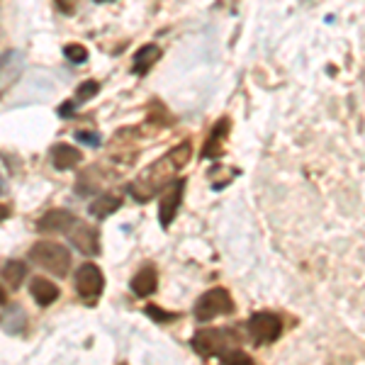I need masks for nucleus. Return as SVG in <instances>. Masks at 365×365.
Instances as JSON below:
<instances>
[{
	"label": "nucleus",
	"instance_id": "1",
	"mask_svg": "<svg viewBox=\"0 0 365 365\" xmlns=\"http://www.w3.org/2000/svg\"><path fill=\"white\" fill-rule=\"evenodd\" d=\"M190 154H192L190 141H182L180 146L170 149L166 156H161L156 163H151V166L146 168L137 180L129 182L127 185L129 195L137 200V202H146V200H151L158 190H161V187H168L170 182H173L170 178H173V175L178 173L187 161H190Z\"/></svg>",
	"mask_w": 365,
	"mask_h": 365
},
{
	"label": "nucleus",
	"instance_id": "2",
	"mask_svg": "<svg viewBox=\"0 0 365 365\" xmlns=\"http://www.w3.org/2000/svg\"><path fill=\"white\" fill-rule=\"evenodd\" d=\"M29 261L34 266L44 268L46 273L56 275V278H63L68 275V268H71V253L66 246L56 244V241H37L32 244L29 249Z\"/></svg>",
	"mask_w": 365,
	"mask_h": 365
},
{
	"label": "nucleus",
	"instance_id": "3",
	"mask_svg": "<svg viewBox=\"0 0 365 365\" xmlns=\"http://www.w3.org/2000/svg\"><path fill=\"white\" fill-rule=\"evenodd\" d=\"M232 312H234L232 295H229L225 287H215V290H207L205 295H200L192 314H195L197 322H212L222 314H232Z\"/></svg>",
	"mask_w": 365,
	"mask_h": 365
},
{
	"label": "nucleus",
	"instance_id": "4",
	"mask_svg": "<svg viewBox=\"0 0 365 365\" xmlns=\"http://www.w3.org/2000/svg\"><path fill=\"white\" fill-rule=\"evenodd\" d=\"M234 341H237V334L227 329H200L192 336V349L202 358H220L222 353L232 349Z\"/></svg>",
	"mask_w": 365,
	"mask_h": 365
},
{
	"label": "nucleus",
	"instance_id": "5",
	"mask_svg": "<svg viewBox=\"0 0 365 365\" xmlns=\"http://www.w3.org/2000/svg\"><path fill=\"white\" fill-rule=\"evenodd\" d=\"M246 334H249V339L258 346L273 344L282 334V322L273 312H256V314L246 322Z\"/></svg>",
	"mask_w": 365,
	"mask_h": 365
},
{
	"label": "nucleus",
	"instance_id": "6",
	"mask_svg": "<svg viewBox=\"0 0 365 365\" xmlns=\"http://www.w3.org/2000/svg\"><path fill=\"white\" fill-rule=\"evenodd\" d=\"M76 290H78L81 299L86 302H96L105 290V275L96 263H83L76 270Z\"/></svg>",
	"mask_w": 365,
	"mask_h": 365
},
{
	"label": "nucleus",
	"instance_id": "7",
	"mask_svg": "<svg viewBox=\"0 0 365 365\" xmlns=\"http://www.w3.org/2000/svg\"><path fill=\"white\" fill-rule=\"evenodd\" d=\"M185 185H187V180L178 178L166 187V192H163V197H161V205H158V222H161V227H170V222L175 220L178 207L182 202V195H185Z\"/></svg>",
	"mask_w": 365,
	"mask_h": 365
},
{
	"label": "nucleus",
	"instance_id": "8",
	"mask_svg": "<svg viewBox=\"0 0 365 365\" xmlns=\"http://www.w3.org/2000/svg\"><path fill=\"white\" fill-rule=\"evenodd\" d=\"M68 241L76 246L81 253L86 256H98L100 253V237H98V229L91 227L88 222L76 220L73 225L68 229Z\"/></svg>",
	"mask_w": 365,
	"mask_h": 365
},
{
	"label": "nucleus",
	"instance_id": "9",
	"mask_svg": "<svg viewBox=\"0 0 365 365\" xmlns=\"http://www.w3.org/2000/svg\"><path fill=\"white\" fill-rule=\"evenodd\" d=\"M132 292L137 297H149V295H154L156 292V285H158V273H156V268L151 266V263H144L139 270H137V275L132 278Z\"/></svg>",
	"mask_w": 365,
	"mask_h": 365
},
{
	"label": "nucleus",
	"instance_id": "10",
	"mask_svg": "<svg viewBox=\"0 0 365 365\" xmlns=\"http://www.w3.org/2000/svg\"><path fill=\"white\" fill-rule=\"evenodd\" d=\"M73 222L76 217L68 210H49L37 220V229L39 232H68Z\"/></svg>",
	"mask_w": 365,
	"mask_h": 365
},
{
	"label": "nucleus",
	"instance_id": "11",
	"mask_svg": "<svg viewBox=\"0 0 365 365\" xmlns=\"http://www.w3.org/2000/svg\"><path fill=\"white\" fill-rule=\"evenodd\" d=\"M29 295L34 297V302L39 304V307H49V304H54L58 295H61V290H58V285H54L51 280L46 278H32L29 282Z\"/></svg>",
	"mask_w": 365,
	"mask_h": 365
},
{
	"label": "nucleus",
	"instance_id": "12",
	"mask_svg": "<svg viewBox=\"0 0 365 365\" xmlns=\"http://www.w3.org/2000/svg\"><path fill=\"white\" fill-rule=\"evenodd\" d=\"M83 161V154H81L76 146L71 144H54L51 146V163L58 170H71Z\"/></svg>",
	"mask_w": 365,
	"mask_h": 365
},
{
	"label": "nucleus",
	"instance_id": "13",
	"mask_svg": "<svg viewBox=\"0 0 365 365\" xmlns=\"http://www.w3.org/2000/svg\"><path fill=\"white\" fill-rule=\"evenodd\" d=\"M227 137H229V120H227V117H222V120L212 127L210 137H207V141H205L202 156L205 158H217V156H220L222 149H225V139Z\"/></svg>",
	"mask_w": 365,
	"mask_h": 365
},
{
	"label": "nucleus",
	"instance_id": "14",
	"mask_svg": "<svg viewBox=\"0 0 365 365\" xmlns=\"http://www.w3.org/2000/svg\"><path fill=\"white\" fill-rule=\"evenodd\" d=\"M120 207H122V195H120V192H103L100 197L93 200L88 212H91L96 220H105V217H110L113 212H117Z\"/></svg>",
	"mask_w": 365,
	"mask_h": 365
},
{
	"label": "nucleus",
	"instance_id": "15",
	"mask_svg": "<svg viewBox=\"0 0 365 365\" xmlns=\"http://www.w3.org/2000/svg\"><path fill=\"white\" fill-rule=\"evenodd\" d=\"M161 58V49H158L156 44H146V46H141V49L134 54L132 58V68H134V73H139V76H144L146 71H151V66Z\"/></svg>",
	"mask_w": 365,
	"mask_h": 365
},
{
	"label": "nucleus",
	"instance_id": "16",
	"mask_svg": "<svg viewBox=\"0 0 365 365\" xmlns=\"http://www.w3.org/2000/svg\"><path fill=\"white\" fill-rule=\"evenodd\" d=\"M27 278V266L22 261H8L3 266V280L8 282L10 287H20V282Z\"/></svg>",
	"mask_w": 365,
	"mask_h": 365
},
{
	"label": "nucleus",
	"instance_id": "17",
	"mask_svg": "<svg viewBox=\"0 0 365 365\" xmlns=\"http://www.w3.org/2000/svg\"><path fill=\"white\" fill-rule=\"evenodd\" d=\"M98 91H100L98 81H86V83H81L78 91H76V103H86V100L96 98Z\"/></svg>",
	"mask_w": 365,
	"mask_h": 365
},
{
	"label": "nucleus",
	"instance_id": "18",
	"mask_svg": "<svg viewBox=\"0 0 365 365\" xmlns=\"http://www.w3.org/2000/svg\"><path fill=\"white\" fill-rule=\"evenodd\" d=\"M63 54H66L68 61L73 63H86L88 61V51L83 44H66L63 46Z\"/></svg>",
	"mask_w": 365,
	"mask_h": 365
},
{
	"label": "nucleus",
	"instance_id": "19",
	"mask_svg": "<svg viewBox=\"0 0 365 365\" xmlns=\"http://www.w3.org/2000/svg\"><path fill=\"white\" fill-rule=\"evenodd\" d=\"M220 361L222 363H232V365H239V363H253L251 361V356H246L244 351H237V349H229V351H225L220 356Z\"/></svg>",
	"mask_w": 365,
	"mask_h": 365
},
{
	"label": "nucleus",
	"instance_id": "20",
	"mask_svg": "<svg viewBox=\"0 0 365 365\" xmlns=\"http://www.w3.org/2000/svg\"><path fill=\"white\" fill-rule=\"evenodd\" d=\"M146 314L151 317L156 324H166V322H173V319H178V314L175 312H163V309H158L156 304H151V307H146Z\"/></svg>",
	"mask_w": 365,
	"mask_h": 365
},
{
	"label": "nucleus",
	"instance_id": "21",
	"mask_svg": "<svg viewBox=\"0 0 365 365\" xmlns=\"http://www.w3.org/2000/svg\"><path fill=\"white\" fill-rule=\"evenodd\" d=\"M54 3L63 15H71L76 10V3H78V0H54Z\"/></svg>",
	"mask_w": 365,
	"mask_h": 365
},
{
	"label": "nucleus",
	"instance_id": "22",
	"mask_svg": "<svg viewBox=\"0 0 365 365\" xmlns=\"http://www.w3.org/2000/svg\"><path fill=\"white\" fill-rule=\"evenodd\" d=\"M76 139H78V141H86V144H91V146H98V144H100V137H98V134L78 132V134H76Z\"/></svg>",
	"mask_w": 365,
	"mask_h": 365
},
{
	"label": "nucleus",
	"instance_id": "23",
	"mask_svg": "<svg viewBox=\"0 0 365 365\" xmlns=\"http://www.w3.org/2000/svg\"><path fill=\"white\" fill-rule=\"evenodd\" d=\"M73 113H76V103H73V100H68V103H63L61 108H58V115H61V117H71Z\"/></svg>",
	"mask_w": 365,
	"mask_h": 365
},
{
	"label": "nucleus",
	"instance_id": "24",
	"mask_svg": "<svg viewBox=\"0 0 365 365\" xmlns=\"http://www.w3.org/2000/svg\"><path fill=\"white\" fill-rule=\"evenodd\" d=\"M8 217H10V210L5 207V205H0V222H3V220H8Z\"/></svg>",
	"mask_w": 365,
	"mask_h": 365
},
{
	"label": "nucleus",
	"instance_id": "25",
	"mask_svg": "<svg viewBox=\"0 0 365 365\" xmlns=\"http://www.w3.org/2000/svg\"><path fill=\"white\" fill-rule=\"evenodd\" d=\"M0 304H8V295H5L3 287H0Z\"/></svg>",
	"mask_w": 365,
	"mask_h": 365
},
{
	"label": "nucleus",
	"instance_id": "26",
	"mask_svg": "<svg viewBox=\"0 0 365 365\" xmlns=\"http://www.w3.org/2000/svg\"><path fill=\"white\" fill-rule=\"evenodd\" d=\"M96 3H110V0H96Z\"/></svg>",
	"mask_w": 365,
	"mask_h": 365
},
{
	"label": "nucleus",
	"instance_id": "27",
	"mask_svg": "<svg viewBox=\"0 0 365 365\" xmlns=\"http://www.w3.org/2000/svg\"><path fill=\"white\" fill-rule=\"evenodd\" d=\"M0 192H3V178H0Z\"/></svg>",
	"mask_w": 365,
	"mask_h": 365
}]
</instances>
